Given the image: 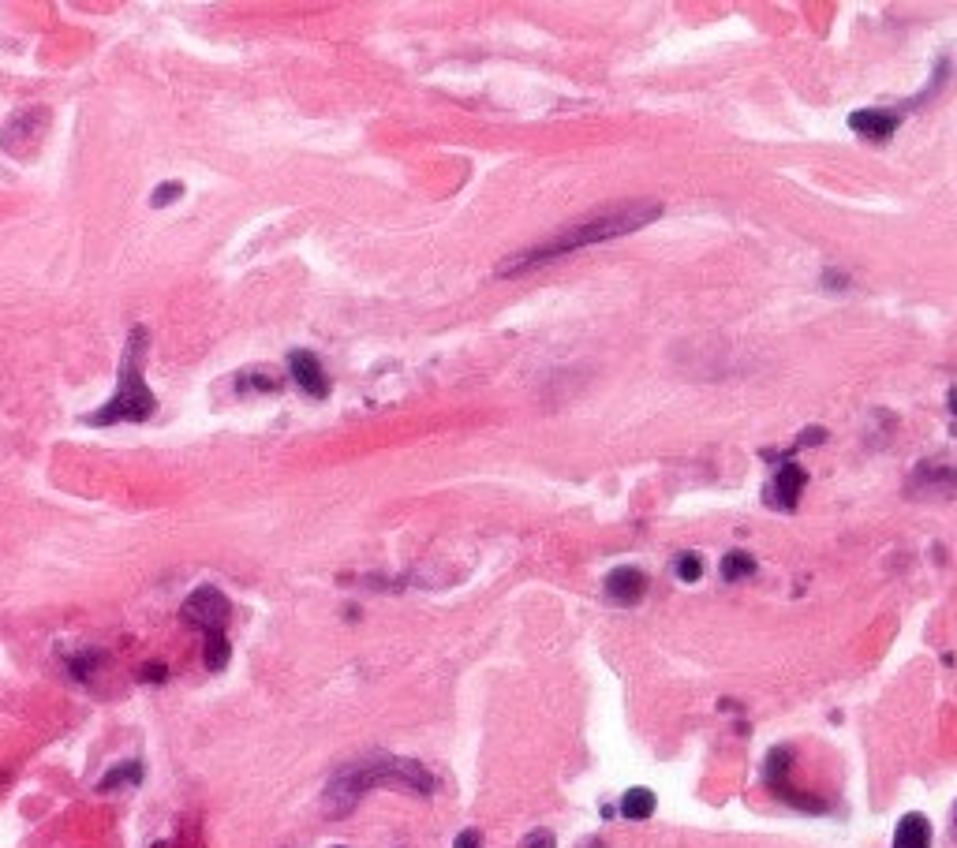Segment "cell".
I'll list each match as a JSON object with an SVG mask.
<instances>
[{
	"label": "cell",
	"mask_w": 957,
	"mask_h": 848,
	"mask_svg": "<svg viewBox=\"0 0 957 848\" xmlns=\"http://www.w3.org/2000/svg\"><path fill=\"white\" fill-rule=\"evenodd\" d=\"M662 206L658 202H629L614 213H602V217H591V221H580V225H565L558 228L550 240L535 243L528 251L520 255L505 258L498 266V277H513V273H528V269L543 266V262H554V258L569 255V251H580V247H591V243L602 240H614V236H629L636 228L651 225Z\"/></svg>",
	"instance_id": "6da1fadb"
},
{
	"label": "cell",
	"mask_w": 957,
	"mask_h": 848,
	"mask_svg": "<svg viewBox=\"0 0 957 848\" xmlns=\"http://www.w3.org/2000/svg\"><path fill=\"white\" fill-rule=\"evenodd\" d=\"M371 789H404V792L427 796V792L438 789V781L419 763H412V759L371 755V759L344 766V770L333 774V781L326 785V811L333 819H341V815H348Z\"/></svg>",
	"instance_id": "7a4b0ae2"
},
{
	"label": "cell",
	"mask_w": 957,
	"mask_h": 848,
	"mask_svg": "<svg viewBox=\"0 0 957 848\" xmlns=\"http://www.w3.org/2000/svg\"><path fill=\"white\" fill-rule=\"evenodd\" d=\"M146 348H150V329L131 326L128 340H124V355L116 367V393L101 404L98 411L83 415L86 426H116V423H146L158 411V396L150 393V385L143 378Z\"/></svg>",
	"instance_id": "3957f363"
},
{
	"label": "cell",
	"mask_w": 957,
	"mask_h": 848,
	"mask_svg": "<svg viewBox=\"0 0 957 848\" xmlns=\"http://www.w3.org/2000/svg\"><path fill=\"white\" fill-rule=\"evenodd\" d=\"M180 613H184V621L191 624V628H199V632H206V636H214V632H225V624H229V617H232V606H229V598L217 591V587L202 583V587H195V591L184 598Z\"/></svg>",
	"instance_id": "277c9868"
},
{
	"label": "cell",
	"mask_w": 957,
	"mask_h": 848,
	"mask_svg": "<svg viewBox=\"0 0 957 848\" xmlns=\"http://www.w3.org/2000/svg\"><path fill=\"white\" fill-rule=\"evenodd\" d=\"M804 482H808V471H804V467L782 464V471L774 475V482H767L763 501H767L771 509H778V512H793V509H797L800 490H804Z\"/></svg>",
	"instance_id": "5b68a950"
},
{
	"label": "cell",
	"mask_w": 957,
	"mask_h": 848,
	"mask_svg": "<svg viewBox=\"0 0 957 848\" xmlns=\"http://www.w3.org/2000/svg\"><path fill=\"white\" fill-rule=\"evenodd\" d=\"M288 374L296 378V385H300L307 396H315V400L329 396V378H326V370H322V363H318L315 352L296 348V352L288 355Z\"/></svg>",
	"instance_id": "8992f818"
},
{
	"label": "cell",
	"mask_w": 957,
	"mask_h": 848,
	"mask_svg": "<svg viewBox=\"0 0 957 848\" xmlns=\"http://www.w3.org/2000/svg\"><path fill=\"white\" fill-rule=\"evenodd\" d=\"M606 594H610V602H617V606H636L643 594H647V576L632 565L614 568V572L606 576Z\"/></svg>",
	"instance_id": "52a82bcc"
},
{
	"label": "cell",
	"mask_w": 957,
	"mask_h": 848,
	"mask_svg": "<svg viewBox=\"0 0 957 848\" xmlns=\"http://www.w3.org/2000/svg\"><path fill=\"white\" fill-rule=\"evenodd\" d=\"M898 124H901V116L883 113V109H860V113L849 116V128L872 142H886L894 131H898Z\"/></svg>",
	"instance_id": "ba28073f"
},
{
	"label": "cell",
	"mask_w": 957,
	"mask_h": 848,
	"mask_svg": "<svg viewBox=\"0 0 957 848\" xmlns=\"http://www.w3.org/2000/svg\"><path fill=\"white\" fill-rule=\"evenodd\" d=\"M894 848H931V822L924 815H905L894 830Z\"/></svg>",
	"instance_id": "9c48e42d"
},
{
	"label": "cell",
	"mask_w": 957,
	"mask_h": 848,
	"mask_svg": "<svg viewBox=\"0 0 957 848\" xmlns=\"http://www.w3.org/2000/svg\"><path fill=\"white\" fill-rule=\"evenodd\" d=\"M655 792L651 789H629L625 796H621V815L625 819H632V822H643V819H651L655 815Z\"/></svg>",
	"instance_id": "30bf717a"
},
{
	"label": "cell",
	"mask_w": 957,
	"mask_h": 848,
	"mask_svg": "<svg viewBox=\"0 0 957 848\" xmlns=\"http://www.w3.org/2000/svg\"><path fill=\"white\" fill-rule=\"evenodd\" d=\"M789 770H793V751H789V748H774L771 755H767V763H763V778H767V785L778 792L782 785H786Z\"/></svg>",
	"instance_id": "8fae6325"
},
{
	"label": "cell",
	"mask_w": 957,
	"mask_h": 848,
	"mask_svg": "<svg viewBox=\"0 0 957 848\" xmlns=\"http://www.w3.org/2000/svg\"><path fill=\"white\" fill-rule=\"evenodd\" d=\"M756 568H759V561L752 557V553L733 550L722 557V580H729V583L748 580V576H756Z\"/></svg>",
	"instance_id": "7c38bea8"
},
{
	"label": "cell",
	"mask_w": 957,
	"mask_h": 848,
	"mask_svg": "<svg viewBox=\"0 0 957 848\" xmlns=\"http://www.w3.org/2000/svg\"><path fill=\"white\" fill-rule=\"evenodd\" d=\"M139 781H143V763H139V759H131V763L113 766V770H109V774L98 781V789L109 792V789H120V785H139Z\"/></svg>",
	"instance_id": "4fadbf2b"
},
{
	"label": "cell",
	"mask_w": 957,
	"mask_h": 848,
	"mask_svg": "<svg viewBox=\"0 0 957 848\" xmlns=\"http://www.w3.org/2000/svg\"><path fill=\"white\" fill-rule=\"evenodd\" d=\"M229 636L225 632H214V636H206V651H202V662H206V669L210 673H221L225 665H229Z\"/></svg>",
	"instance_id": "5bb4252c"
},
{
	"label": "cell",
	"mask_w": 957,
	"mask_h": 848,
	"mask_svg": "<svg viewBox=\"0 0 957 848\" xmlns=\"http://www.w3.org/2000/svg\"><path fill=\"white\" fill-rule=\"evenodd\" d=\"M277 389H281V378H273L266 370L236 374V393H277Z\"/></svg>",
	"instance_id": "9a60e30c"
},
{
	"label": "cell",
	"mask_w": 957,
	"mask_h": 848,
	"mask_svg": "<svg viewBox=\"0 0 957 848\" xmlns=\"http://www.w3.org/2000/svg\"><path fill=\"white\" fill-rule=\"evenodd\" d=\"M703 576V557L700 553H681L677 557V580L681 583H696Z\"/></svg>",
	"instance_id": "2e32d148"
},
{
	"label": "cell",
	"mask_w": 957,
	"mask_h": 848,
	"mask_svg": "<svg viewBox=\"0 0 957 848\" xmlns=\"http://www.w3.org/2000/svg\"><path fill=\"white\" fill-rule=\"evenodd\" d=\"M180 195H184V184H180V180H169V184H161L158 191L150 195V206H158V210H161V206H169V202H176V198H180Z\"/></svg>",
	"instance_id": "e0dca14e"
},
{
	"label": "cell",
	"mask_w": 957,
	"mask_h": 848,
	"mask_svg": "<svg viewBox=\"0 0 957 848\" xmlns=\"http://www.w3.org/2000/svg\"><path fill=\"white\" fill-rule=\"evenodd\" d=\"M524 848H558V841H554V834H550V830H535V834H528Z\"/></svg>",
	"instance_id": "ac0fdd59"
},
{
	"label": "cell",
	"mask_w": 957,
	"mask_h": 848,
	"mask_svg": "<svg viewBox=\"0 0 957 848\" xmlns=\"http://www.w3.org/2000/svg\"><path fill=\"white\" fill-rule=\"evenodd\" d=\"M453 848H483V834L479 830H464V834H457Z\"/></svg>",
	"instance_id": "d6986e66"
},
{
	"label": "cell",
	"mask_w": 957,
	"mask_h": 848,
	"mask_svg": "<svg viewBox=\"0 0 957 848\" xmlns=\"http://www.w3.org/2000/svg\"><path fill=\"white\" fill-rule=\"evenodd\" d=\"M139 677H143L146 684H161V680H165V665H161V662L146 665V669H143V673H139Z\"/></svg>",
	"instance_id": "ffe728a7"
},
{
	"label": "cell",
	"mask_w": 957,
	"mask_h": 848,
	"mask_svg": "<svg viewBox=\"0 0 957 848\" xmlns=\"http://www.w3.org/2000/svg\"><path fill=\"white\" fill-rule=\"evenodd\" d=\"M827 438V430H819V426H808L804 434H800V441L797 445H819V441Z\"/></svg>",
	"instance_id": "44dd1931"
},
{
	"label": "cell",
	"mask_w": 957,
	"mask_h": 848,
	"mask_svg": "<svg viewBox=\"0 0 957 848\" xmlns=\"http://www.w3.org/2000/svg\"><path fill=\"white\" fill-rule=\"evenodd\" d=\"M950 404H954V415H957V389L950 393Z\"/></svg>",
	"instance_id": "7402d4cb"
},
{
	"label": "cell",
	"mask_w": 957,
	"mask_h": 848,
	"mask_svg": "<svg viewBox=\"0 0 957 848\" xmlns=\"http://www.w3.org/2000/svg\"><path fill=\"white\" fill-rule=\"evenodd\" d=\"M154 848H165V845H154Z\"/></svg>",
	"instance_id": "603a6c76"
}]
</instances>
